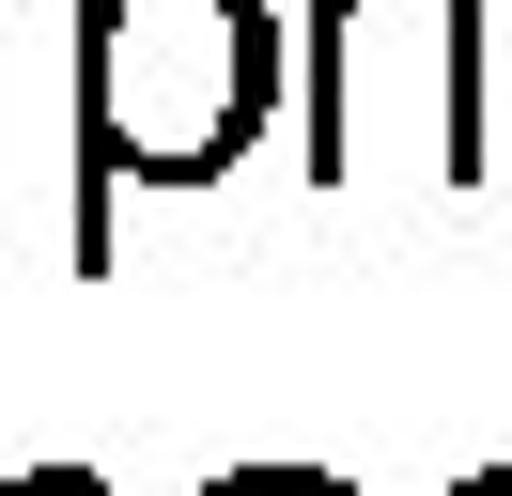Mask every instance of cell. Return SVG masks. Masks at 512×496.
Segmentation results:
<instances>
[{
    "label": "cell",
    "instance_id": "4",
    "mask_svg": "<svg viewBox=\"0 0 512 496\" xmlns=\"http://www.w3.org/2000/svg\"><path fill=\"white\" fill-rule=\"evenodd\" d=\"M0 496H109L94 465H32V481H0Z\"/></svg>",
    "mask_w": 512,
    "mask_h": 496
},
{
    "label": "cell",
    "instance_id": "3",
    "mask_svg": "<svg viewBox=\"0 0 512 496\" xmlns=\"http://www.w3.org/2000/svg\"><path fill=\"white\" fill-rule=\"evenodd\" d=\"M202 496H357V481H342V465H218Z\"/></svg>",
    "mask_w": 512,
    "mask_h": 496
},
{
    "label": "cell",
    "instance_id": "5",
    "mask_svg": "<svg viewBox=\"0 0 512 496\" xmlns=\"http://www.w3.org/2000/svg\"><path fill=\"white\" fill-rule=\"evenodd\" d=\"M450 496H512V465H466V481H450Z\"/></svg>",
    "mask_w": 512,
    "mask_h": 496
},
{
    "label": "cell",
    "instance_id": "1",
    "mask_svg": "<svg viewBox=\"0 0 512 496\" xmlns=\"http://www.w3.org/2000/svg\"><path fill=\"white\" fill-rule=\"evenodd\" d=\"M280 109L264 0H78V264H109V186H218Z\"/></svg>",
    "mask_w": 512,
    "mask_h": 496
},
{
    "label": "cell",
    "instance_id": "2",
    "mask_svg": "<svg viewBox=\"0 0 512 496\" xmlns=\"http://www.w3.org/2000/svg\"><path fill=\"white\" fill-rule=\"evenodd\" d=\"M311 186H481V0H311Z\"/></svg>",
    "mask_w": 512,
    "mask_h": 496
}]
</instances>
